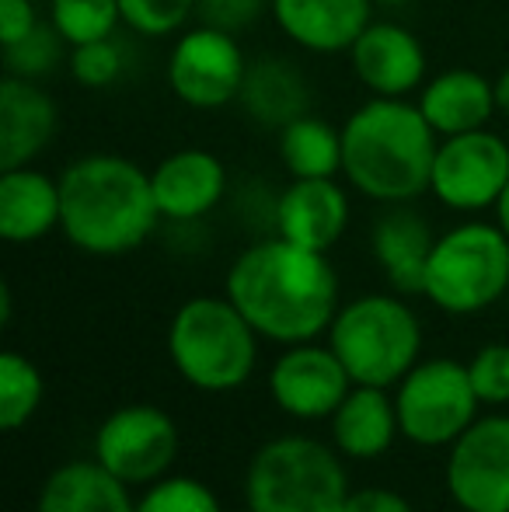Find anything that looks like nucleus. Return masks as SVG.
I'll return each instance as SVG.
<instances>
[{
	"label": "nucleus",
	"mask_w": 509,
	"mask_h": 512,
	"mask_svg": "<svg viewBox=\"0 0 509 512\" xmlns=\"http://www.w3.org/2000/svg\"><path fill=\"white\" fill-rule=\"evenodd\" d=\"M35 512H136V502L98 460H67L46 478Z\"/></svg>",
	"instance_id": "24"
},
{
	"label": "nucleus",
	"mask_w": 509,
	"mask_h": 512,
	"mask_svg": "<svg viewBox=\"0 0 509 512\" xmlns=\"http://www.w3.org/2000/svg\"><path fill=\"white\" fill-rule=\"evenodd\" d=\"M60 230L77 251L116 258L136 251L161 223L150 171L123 154H84L60 175Z\"/></svg>",
	"instance_id": "2"
},
{
	"label": "nucleus",
	"mask_w": 509,
	"mask_h": 512,
	"mask_svg": "<svg viewBox=\"0 0 509 512\" xmlns=\"http://www.w3.org/2000/svg\"><path fill=\"white\" fill-rule=\"evenodd\" d=\"M349 391H353V377L342 366V359L335 356L332 345L328 349L311 342L290 345L269 373L272 401L286 415L307 418V422L332 418Z\"/></svg>",
	"instance_id": "13"
},
{
	"label": "nucleus",
	"mask_w": 509,
	"mask_h": 512,
	"mask_svg": "<svg viewBox=\"0 0 509 512\" xmlns=\"http://www.w3.org/2000/svg\"><path fill=\"white\" fill-rule=\"evenodd\" d=\"M42 373L32 359L21 352H4L0 356V429L18 432L21 425L32 422V415L42 405Z\"/></svg>",
	"instance_id": "26"
},
{
	"label": "nucleus",
	"mask_w": 509,
	"mask_h": 512,
	"mask_svg": "<svg viewBox=\"0 0 509 512\" xmlns=\"http://www.w3.org/2000/svg\"><path fill=\"white\" fill-rule=\"evenodd\" d=\"M136 512H220V499L210 485L196 478H161L147 485Z\"/></svg>",
	"instance_id": "31"
},
{
	"label": "nucleus",
	"mask_w": 509,
	"mask_h": 512,
	"mask_svg": "<svg viewBox=\"0 0 509 512\" xmlns=\"http://www.w3.org/2000/svg\"><path fill=\"white\" fill-rule=\"evenodd\" d=\"M440 136L408 98H374L342 122V175L360 196L384 206L429 192Z\"/></svg>",
	"instance_id": "3"
},
{
	"label": "nucleus",
	"mask_w": 509,
	"mask_h": 512,
	"mask_svg": "<svg viewBox=\"0 0 509 512\" xmlns=\"http://www.w3.org/2000/svg\"><path fill=\"white\" fill-rule=\"evenodd\" d=\"M374 0H272V21L304 53H349L374 21Z\"/></svg>",
	"instance_id": "17"
},
{
	"label": "nucleus",
	"mask_w": 509,
	"mask_h": 512,
	"mask_svg": "<svg viewBox=\"0 0 509 512\" xmlns=\"http://www.w3.org/2000/svg\"><path fill=\"white\" fill-rule=\"evenodd\" d=\"M349 70L374 98H408L429 81L426 46L401 21H370L349 46Z\"/></svg>",
	"instance_id": "14"
},
{
	"label": "nucleus",
	"mask_w": 509,
	"mask_h": 512,
	"mask_svg": "<svg viewBox=\"0 0 509 512\" xmlns=\"http://www.w3.org/2000/svg\"><path fill=\"white\" fill-rule=\"evenodd\" d=\"M509 290V237L499 223L468 220L436 237L422 297L447 314H478Z\"/></svg>",
	"instance_id": "7"
},
{
	"label": "nucleus",
	"mask_w": 509,
	"mask_h": 512,
	"mask_svg": "<svg viewBox=\"0 0 509 512\" xmlns=\"http://www.w3.org/2000/svg\"><path fill=\"white\" fill-rule=\"evenodd\" d=\"M419 112L436 129L440 140L461 133H475L492 122L496 108V84L471 67H450L429 77L419 88Z\"/></svg>",
	"instance_id": "19"
},
{
	"label": "nucleus",
	"mask_w": 509,
	"mask_h": 512,
	"mask_svg": "<svg viewBox=\"0 0 509 512\" xmlns=\"http://www.w3.org/2000/svg\"><path fill=\"white\" fill-rule=\"evenodd\" d=\"M468 377L482 405H509V342H492L475 352Z\"/></svg>",
	"instance_id": "32"
},
{
	"label": "nucleus",
	"mask_w": 509,
	"mask_h": 512,
	"mask_svg": "<svg viewBox=\"0 0 509 512\" xmlns=\"http://www.w3.org/2000/svg\"><path fill=\"white\" fill-rule=\"evenodd\" d=\"M447 492L464 512H509V415L475 418L450 443Z\"/></svg>",
	"instance_id": "12"
},
{
	"label": "nucleus",
	"mask_w": 509,
	"mask_h": 512,
	"mask_svg": "<svg viewBox=\"0 0 509 512\" xmlns=\"http://www.w3.org/2000/svg\"><path fill=\"white\" fill-rule=\"evenodd\" d=\"M46 4H49L46 18L67 39V46L109 39L123 25L119 0H46Z\"/></svg>",
	"instance_id": "27"
},
{
	"label": "nucleus",
	"mask_w": 509,
	"mask_h": 512,
	"mask_svg": "<svg viewBox=\"0 0 509 512\" xmlns=\"http://www.w3.org/2000/svg\"><path fill=\"white\" fill-rule=\"evenodd\" d=\"M241 39L224 28L192 25L175 35L168 56V88L182 105L196 112H217L234 105L248 74Z\"/></svg>",
	"instance_id": "9"
},
{
	"label": "nucleus",
	"mask_w": 509,
	"mask_h": 512,
	"mask_svg": "<svg viewBox=\"0 0 509 512\" xmlns=\"http://www.w3.org/2000/svg\"><path fill=\"white\" fill-rule=\"evenodd\" d=\"M175 453V418L157 405H126L112 411L95 436V460L129 488L161 481L175 464Z\"/></svg>",
	"instance_id": "11"
},
{
	"label": "nucleus",
	"mask_w": 509,
	"mask_h": 512,
	"mask_svg": "<svg viewBox=\"0 0 509 512\" xmlns=\"http://www.w3.org/2000/svg\"><path fill=\"white\" fill-rule=\"evenodd\" d=\"M150 189H154V203L161 209V220L196 223L224 203L227 168L213 150L182 147L154 164Z\"/></svg>",
	"instance_id": "15"
},
{
	"label": "nucleus",
	"mask_w": 509,
	"mask_h": 512,
	"mask_svg": "<svg viewBox=\"0 0 509 512\" xmlns=\"http://www.w3.org/2000/svg\"><path fill=\"white\" fill-rule=\"evenodd\" d=\"M433 244L436 234L429 230V220L415 213V209H408V203L387 206V213L377 216L374 234H370L377 265H381L391 290L401 293V297L422 293Z\"/></svg>",
	"instance_id": "21"
},
{
	"label": "nucleus",
	"mask_w": 509,
	"mask_h": 512,
	"mask_svg": "<svg viewBox=\"0 0 509 512\" xmlns=\"http://www.w3.org/2000/svg\"><path fill=\"white\" fill-rule=\"evenodd\" d=\"M342 512H415L405 495L391 492V488H360L349 492Z\"/></svg>",
	"instance_id": "35"
},
{
	"label": "nucleus",
	"mask_w": 509,
	"mask_h": 512,
	"mask_svg": "<svg viewBox=\"0 0 509 512\" xmlns=\"http://www.w3.org/2000/svg\"><path fill=\"white\" fill-rule=\"evenodd\" d=\"M492 84H496V108L509 119V67H506L503 74H499Z\"/></svg>",
	"instance_id": "36"
},
{
	"label": "nucleus",
	"mask_w": 509,
	"mask_h": 512,
	"mask_svg": "<svg viewBox=\"0 0 509 512\" xmlns=\"http://www.w3.org/2000/svg\"><path fill=\"white\" fill-rule=\"evenodd\" d=\"M227 297L262 338L300 345L332 328L339 276L325 251L269 237L245 248L227 269Z\"/></svg>",
	"instance_id": "1"
},
{
	"label": "nucleus",
	"mask_w": 509,
	"mask_h": 512,
	"mask_svg": "<svg viewBox=\"0 0 509 512\" xmlns=\"http://www.w3.org/2000/svg\"><path fill=\"white\" fill-rule=\"evenodd\" d=\"M129 70V49L119 35L98 42H84V46H70L67 74L74 77L81 88L88 91H105L116 88Z\"/></svg>",
	"instance_id": "29"
},
{
	"label": "nucleus",
	"mask_w": 509,
	"mask_h": 512,
	"mask_svg": "<svg viewBox=\"0 0 509 512\" xmlns=\"http://www.w3.org/2000/svg\"><path fill=\"white\" fill-rule=\"evenodd\" d=\"M0 321L11 324V290L7 286H0Z\"/></svg>",
	"instance_id": "38"
},
{
	"label": "nucleus",
	"mask_w": 509,
	"mask_h": 512,
	"mask_svg": "<svg viewBox=\"0 0 509 512\" xmlns=\"http://www.w3.org/2000/svg\"><path fill=\"white\" fill-rule=\"evenodd\" d=\"M328 345L342 359L353 384L391 387L401 384V377L419 363L422 324L401 297L367 293L339 307L328 328Z\"/></svg>",
	"instance_id": "5"
},
{
	"label": "nucleus",
	"mask_w": 509,
	"mask_h": 512,
	"mask_svg": "<svg viewBox=\"0 0 509 512\" xmlns=\"http://www.w3.org/2000/svg\"><path fill=\"white\" fill-rule=\"evenodd\" d=\"M265 11H272V0H199L196 21L210 28H224L231 35L248 32L258 25Z\"/></svg>",
	"instance_id": "33"
},
{
	"label": "nucleus",
	"mask_w": 509,
	"mask_h": 512,
	"mask_svg": "<svg viewBox=\"0 0 509 512\" xmlns=\"http://www.w3.org/2000/svg\"><path fill=\"white\" fill-rule=\"evenodd\" d=\"M168 356L196 391H238L258 363V331L231 297H192L168 324Z\"/></svg>",
	"instance_id": "4"
},
{
	"label": "nucleus",
	"mask_w": 509,
	"mask_h": 512,
	"mask_svg": "<svg viewBox=\"0 0 509 512\" xmlns=\"http://www.w3.org/2000/svg\"><path fill=\"white\" fill-rule=\"evenodd\" d=\"M39 25V0H0V46H14Z\"/></svg>",
	"instance_id": "34"
},
{
	"label": "nucleus",
	"mask_w": 509,
	"mask_h": 512,
	"mask_svg": "<svg viewBox=\"0 0 509 512\" xmlns=\"http://www.w3.org/2000/svg\"><path fill=\"white\" fill-rule=\"evenodd\" d=\"M238 105L255 126L276 129L279 133V129L290 126L293 119L311 112L314 88H311V81H307V74L293 60L265 53L248 63Z\"/></svg>",
	"instance_id": "20"
},
{
	"label": "nucleus",
	"mask_w": 509,
	"mask_h": 512,
	"mask_svg": "<svg viewBox=\"0 0 509 512\" xmlns=\"http://www.w3.org/2000/svg\"><path fill=\"white\" fill-rule=\"evenodd\" d=\"M496 223L503 227V234L509 237V185H506V192L499 196V203H496Z\"/></svg>",
	"instance_id": "37"
},
{
	"label": "nucleus",
	"mask_w": 509,
	"mask_h": 512,
	"mask_svg": "<svg viewBox=\"0 0 509 512\" xmlns=\"http://www.w3.org/2000/svg\"><path fill=\"white\" fill-rule=\"evenodd\" d=\"M377 7H405V4H412V0H374Z\"/></svg>",
	"instance_id": "39"
},
{
	"label": "nucleus",
	"mask_w": 509,
	"mask_h": 512,
	"mask_svg": "<svg viewBox=\"0 0 509 512\" xmlns=\"http://www.w3.org/2000/svg\"><path fill=\"white\" fill-rule=\"evenodd\" d=\"M509 185V143L489 126L440 140L429 175V196L454 213L496 209Z\"/></svg>",
	"instance_id": "10"
},
{
	"label": "nucleus",
	"mask_w": 509,
	"mask_h": 512,
	"mask_svg": "<svg viewBox=\"0 0 509 512\" xmlns=\"http://www.w3.org/2000/svg\"><path fill=\"white\" fill-rule=\"evenodd\" d=\"M60 129L56 98L39 81L4 74L0 81V171L25 168Z\"/></svg>",
	"instance_id": "18"
},
{
	"label": "nucleus",
	"mask_w": 509,
	"mask_h": 512,
	"mask_svg": "<svg viewBox=\"0 0 509 512\" xmlns=\"http://www.w3.org/2000/svg\"><path fill=\"white\" fill-rule=\"evenodd\" d=\"M0 49H4V74L25 77V81H42V77L67 67L70 60L67 39L56 32V25L49 18H42V25L35 32H28L21 42Z\"/></svg>",
	"instance_id": "28"
},
{
	"label": "nucleus",
	"mask_w": 509,
	"mask_h": 512,
	"mask_svg": "<svg viewBox=\"0 0 509 512\" xmlns=\"http://www.w3.org/2000/svg\"><path fill=\"white\" fill-rule=\"evenodd\" d=\"M401 436L398 408L387 387L353 384L339 408L332 415V439L342 457L374 460L391 450V443Z\"/></svg>",
	"instance_id": "23"
},
{
	"label": "nucleus",
	"mask_w": 509,
	"mask_h": 512,
	"mask_svg": "<svg viewBox=\"0 0 509 512\" xmlns=\"http://www.w3.org/2000/svg\"><path fill=\"white\" fill-rule=\"evenodd\" d=\"M506 304H509V290H506Z\"/></svg>",
	"instance_id": "40"
},
{
	"label": "nucleus",
	"mask_w": 509,
	"mask_h": 512,
	"mask_svg": "<svg viewBox=\"0 0 509 512\" xmlns=\"http://www.w3.org/2000/svg\"><path fill=\"white\" fill-rule=\"evenodd\" d=\"M60 178L32 168L0 171V237L11 244L42 241L60 227Z\"/></svg>",
	"instance_id": "22"
},
{
	"label": "nucleus",
	"mask_w": 509,
	"mask_h": 512,
	"mask_svg": "<svg viewBox=\"0 0 509 512\" xmlns=\"http://www.w3.org/2000/svg\"><path fill=\"white\" fill-rule=\"evenodd\" d=\"M478 394L471 387L468 366L457 359H426L401 377L394 408L401 436L415 446H450L478 411Z\"/></svg>",
	"instance_id": "8"
},
{
	"label": "nucleus",
	"mask_w": 509,
	"mask_h": 512,
	"mask_svg": "<svg viewBox=\"0 0 509 512\" xmlns=\"http://www.w3.org/2000/svg\"><path fill=\"white\" fill-rule=\"evenodd\" d=\"M349 192L335 178H293L272 206L276 234L311 251H332L349 227Z\"/></svg>",
	"instance_id": "16"
},
{
	"label": "nucleus",
	"mask_w": 509,
	"mask_h": 512,
	"mask_svg": "<svg viewBox=\"0 0 509 512\" xmlns=\"http://www.w3.org/2000/svg\"><path fill=\"white\" fill-rule=\"evenodd\" d=\"M349 492L335 450L307 436L269 439L245 478L248 512H342Z\"/></svg>",
	"instance_id": "6"
},
{
	"label": "nucleus",
	"mask_w": 509,
	"mask_h": 512,
	"mask_svg": "<svg viewBox=\"0 0 509 512\" xmlns=\"http://www.w3.org/2000/svg\"><path fill=\"white\" fill-rule=\"evenodd\" d=\"M199 0H119L123 25L140 39H168L189 28Z\"/></svg>",
	"instance_id": "30"
},
{
	"label": "nucleus",
	"mask_w": 509,
	"mask_h": 512,
	"mask_svg": "<svg viewBox=\"0 0 509 512\" xmlns=\"http://www.w3.org/2000/svg\"><path fill=\"white\" fill-rule=\"evenodd\" d=\"M279 161L290 178H335L342 175V129L307 112L279 129Z\"/></svg>",
	"instance_id": "25"
}]
</instances>
